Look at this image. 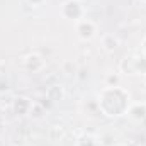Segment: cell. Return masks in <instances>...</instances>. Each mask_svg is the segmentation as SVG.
<instances>
[{
    "label": "cell",
    "instance_id": "cell-2",
    "mask_svg": "<svg viewBox=\"0 0 146 146\" xmlns=\"http://www.w3.org/2000/svg\"><path fill=\"white\" fill-rule=\"evenodd\" d=\"M104 46H106V49L107 51H114L115 48H117V39L114 36H107L104 39Z\"/></svg>",
    "mask_w": 146,
    "mask_h": 146
},
{
    "label": "cell",
    "instance_id": "cell-1",
    "mask_svg": "<svg viewBox=\"0 0 146 146\" xmlns=\"http://www.w3.org/2000/svg\"><path fill=\"white\" fill-rule=\"evenodd\" d=\"M78 34L80 37H83V39H90V37L95 34V24L94 22H90V21H82L80 24H78Z\"/></svg>",
    "mask_w": 146,
    "mask_h": 146
},
{
    "label": "cell",
    "instance_id": "cell-3",
    "mask_svg": "<svg viewBox=\"0 0 146 146\" xmlns=\"http://www.w3.org/2000/svg\"><path fill=\"white\" fill-rule=\"evenodd\" d=\"M29 2H31V3H34V5H39L42 0H29Z\"/></svg>",
    "mask_w": 146,
    "mask_h": 146
}]
</instances>
